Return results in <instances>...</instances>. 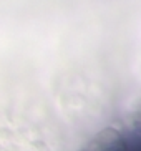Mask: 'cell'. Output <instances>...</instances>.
<instances>
[{
	"mask_svg": "<svg viewBox=\"0 0 141 151\" xmlns=\"http://www.w3.org/2000/svg\"><path fill=\"white\" fill-rule=\"evenodd\" d=\"M96 151H141V124H135L110 138Z\"/></svg>",
	"mask_w": 141,
	"mask_h": 151,
	"instance_id": "cell-1",
	"label": "cell"
}]
</instances>
